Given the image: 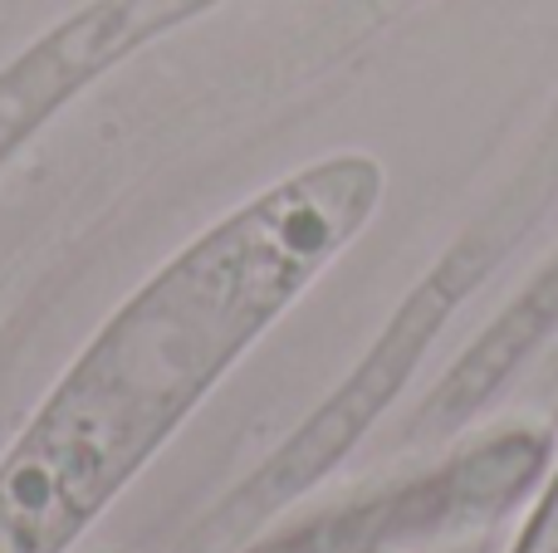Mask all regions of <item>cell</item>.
Wrapping results in <instances>:
<instances>
[{
  "label": "cell",
  "instance_id": "obj_1",
  "mask_svg": "<svg viewBox=\"0 0 558 553\" xmlns=\"http://www.w3.org/2000/svg\"><path fill=\"white\" fill-rule=\"evenodd\" d=\"M383 167L338 152L206 225L88 339L0 456V553H69L251 343L357 241Z\"/></svg>",
  "mask_w": 558,
  "mask_h": 553
},
{
  "label": "cell",
  "instance_id": "obj_2",
  "mask_svg": "<svg viewBox=\"0 0 558 553\" xmlns=\"http://www.w3.org/2000/svg\"><path fill=\"white\" fill-rule=\"evenodd\" d=\"M211 5L221 0H84L74 15L49 25L0 69V167L108 69L192 25Z\"/></svg>",
  "mask_w": 558,
  "mask_h": 553
}]
</instances>
